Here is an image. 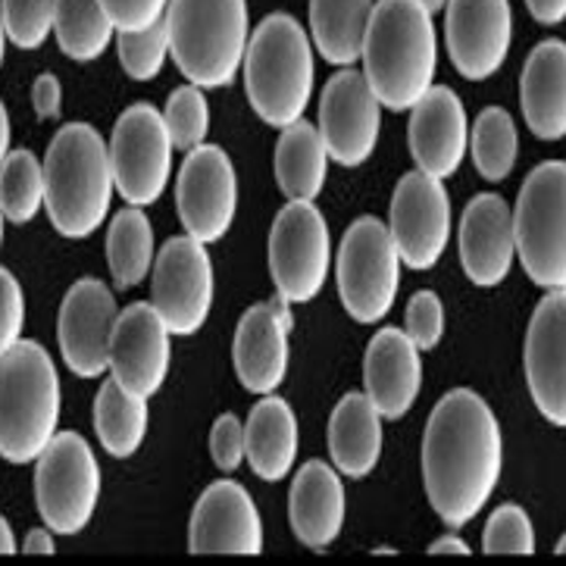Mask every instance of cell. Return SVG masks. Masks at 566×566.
I'll list each match as a JSON object with an SVG mask.
<instances>
[{
	"mask_svg": "<svg viewBox=\"0 0 566 566\" xmlns=\"http://www.w3.org/2000/svg\"><path fill=\"white\" fill-rule=\"evenodd\" d=\"M504 470V436L494 410L470 388L448 391L422 436V485L448 526H467L489 504Z\"/></svg>",
	"mask_w": 566,
	"mask_h": 566,
	"instance_id": "cell-1",
	"label": "cell"
},
{
	"mask_svg": "<svg viewBox=\"0 0 566 566\" xmlns=\"http://www.w3.org/2000/svg\"><path fill=\"white\" fill-rule=\"evenodd\" d=\"M364 78L388 111H410L432 88L439 44L420 0H376L364 35Z\"/></svg>",
	"mask_w": 566,
	"mask_h": 566,
	"instance_id": "cell-2",
	"label": "cell"
},
{
	"mask_svg": "<svg viewBox=\"0 0 566 566\" xmlns=\"http://www.w3.org/2000/svg\"><path fill=\"white\" fill-rule=\"evenodd\" d=\"M44 210L60 235L88 238L107 220L113 201L111 150L88 123H70L44 157Z\"/></svg>",
	"mask_w": 566,
	"mask_h": 566,
	"instance_id": "cell-3",
	"label": "cell"
},
{
	"mask_svg": "<svg viewBox=\"0 0 566 566\" xmlns=\"http://www.w3.org/2000/svg\"><path fill=\"white\" fill-rule=\"evenodd\" d=\"M241 73L248 101L266 126L304 119L313 94V48L301 22L289 13L263 19L244 48Z\"/></svg>",
	"mask_w": 566,
	"mask_h": 566,
	"instance_id": "cell-4",
	"label": "cell"
},
{
	"mask_svg": "<svg viewBox=\"0 0 566 566\" xmlns=\"http://www.w3.org/2000/svg\"><path fill=\"white\" fill-rule=\"evenodd\" d=\"M60 420V379L51 354L19 338L0 354V457L32 463L51 444Z\"/></svg>",
	"mask_w": 566,
	"mask_h": 566,
	"instance_id": "cell-5",
	"label": "cell"
},
{
	"mask_svg": "<svg viewBox=\"0 0 566 566\" xmlns=\"http://www.w3.org/2000/svg\"><path fill=\"white\" fill-rule=\"evenodd\" d=\"M169 54L188 85L226 88L235 82L248 48L244 0H169Z\"/></svg>",
	"mask_w": 566,
	"mask_h": 566,
	"instance_id": "cell-6",
	"label": "cell"
},
{
	"mask_svg": "<svg viewBox=\"0 0 566 566\" xmlns=\"http://www.w3.org/2000/svg\"><path fill=\"white\" fill-rule=\"evenodd\" d=\"M513 217L516 256L545 292L566 289V164L535 166L520 188Z\"/></svg>",
	"mask_w": 566,
	"mask_h": 566,
	"instance_id": "cell-7",
	"label": "cell"
},
{
	"mask_svg": "<svg viewBox=\"0 0 566 566\" xmlns=\"http://www.w3.org/2000/svg\"><path fill=\"white\" fill-rule=\"evenodd\" d=\"M338 294L350 319L373 326L388 316L401 289V256L376 217L350 222L338 248Z\"/></svg>",
	"mask_w": 566,
	"mask_h": 566,
	"instance_id": "cell-8",
	"label": "cell"
},
{
	"mask_svg": "<svg viewBox=\"0 0 566 566\" xmlns=\"http://www.w3.org/2000/svg\"><path fill=\"white\" fill-rule=\"evenodd\" d=\"M35 501L44 526L56 535H78L92 523L101 501V467L82 436L60 432L38 454Z\"/></svg>",
	"mask_w": 566,
	"mask_h": 566,
	"instance_id": "cell-9",
	"label": "cell"
},
{
	"mask_svg": "<svg viewBox=\"0 0 566 566\" xmlns=\"http://www.w3.org/2000/svg\"><path fill=\"white\" fill-rule=\"evenodd\" d=\"M332 266L326 217L313 201H289L270 229V275L279 297L311 304L323 292Z\"/></svg>",
	"mask_w": 566,
	"mask_h": 566,
	"instance_id": "cell-10",
	"label": "cell"
},
{
	"mask_svg": "<svg viewBox=\"0 0 566 566\" xmlns=\"http://www.w3.org/2000/svg\"><path fill=\"white\" fill-rule=\"evenodd\" d=\"M111 169L116 191L132 207H150L160 201L172 172V142L166 132L164 113L150 104L128 107L111 138Z\"/></svg>",
	"mask_w": 566,
	"mask_h": 566,
	"instance_id": "cell-11",
	"label": "cell"
},
{
	"mask_svg": "<svg viewBox=\"0 0 566 566\" xmlns=\"http://www.w3.org/2000/svg\"><path fill=\"white\" fill-rule=\"evenodd\" d=\"M169 335H195L213 307V263L207 244L191 235L169 238L154 256V301Z\"/></svg>",
	"mask_w": 566,
	"mask_h": 566,
	"instance_id": "cell-12",
	"label": "cell"
},
{
	"mask_svg": "<svg viewBox=\"0 0 566 566\" xmlns=\"http://www.w3.org/2000/svg\"><path fill=\"white\" fill-rule=\"evenodd\" d=\"M176 207L185 232L201 244H217L232 229L238 210V179L235 166L222 147L203 142L185 154L176 179Z\"/></svg>",
	"mask_w": 566,
	"mask_h": 566,
	"instance_id": "cell-13",
	"label": "cell"
},
{
	"mask_svg": "<svg viewBox=\"0 0 566 566\" xmlns=\"http://www.w3.org/2000/svg\"><path fill=\"white\" fill-rule=\"evenodd\" d=\"M388 235L403 266L417 273L432 270L451 241V201L444 185L420 169L407 172L391 195Z\"/></svg>",
	"mask_w": 566,
	"mask_h": 566,
	"instance_id": "cell-14",
	"label": "cell"
},
{
	"mask_svg": "<svg viewBox=\"0 0 566 566\" xmlns=\"http://www.w3.org/2000/svg\"><path fill=\"white\" fill-rule=\"evenodd\" d=\"M382 104L369 92L364 73L342 70L319 94V138L329 160L342 166H364L379 145Z\"/></svg>",
	"mask_w": 566,
	"mask_h": 566,
	"instance_id": "cell-15",
	"label": "cell"
},
{
	"mask_svg": "<svg viewBox=\"0 0 566 566\" xmlns=\"http://www.w3.org/2000/svg\"><path fill=\"white\" fill-rule=\"evenodd\" d=\"M444 41L454 70L470 82L492 78L511 54V0H448Z\"/></svg>",
	"mask_w": 566,
	"mask_h": 566,
	"instance_id": "cell-16",
	"label": "cell"
},
{
	"mask_svg": "<svg viewBox=\"0 0 566 566\" xmlns=\"http://www.w3.org/2000/svg\"><path fill=\"white\" fill-rule=\"evenodd\" d=\"M116 301L101 279H78L60 304L56 338L63 360L78 379H97L111 369V335Z\"/></svg>",
	"mask_w": 566,
	"mask_h": 566,
	"instance_id": "cell-17",
	"label": "cell"
},
{
	"mask_svg": "<svg viewBox=\"0 0 566 566\" xmlns=\"http://www.w3.org/2000/svg\"><path fill=\"white\" fill-rule=\"evenodd\" d=\"M191 554H263V520L244 485L220 479L198 497L188 523Z\"/></svg>",
	"mask_w": 566,
	"mask_h": 566,
	"instance_id": "cell-18",
	"label": "cell"
},
{
	"mask_svg": "<svg viewBox=\"0 0 566 566\" xmlns=\"http://www.w3.org/2000/svg\"><path fill=\"white\" fill-rule=\"evenodd\" d=\"M111 373L135 398H154L169 373V329L150 304H128L111 335Z\"/></svg>",
	"mask_w": 566,
	"mask_h": 566,
	"instance_id": "cell-19",
	"label": "cell"
},
{
	"mask_svg": "<svg viewBox=\"0 0 566 566\" xmlns=\"http://www.w3.org/2000/svg\"><path fill=\"white\" fill-rule=\"evenodd\" d=\"M289 332H292V311L285 297H273L241 313L232 357H235L238 382L251 395H273L285 382Z\"/></svg>",
	"mask_w": 566,
	"mask_h": 566,
	"instance_id": "cell-20",
	"label": "cell"
},
{
	"mask_svg": "<svg viewBox=\"0 0 566 566\" xmlns=\"http://www.w3.org/2000/svg\"><path fill=\"white\" fill-rule=\"evenodd\" d=\"M526 382L538 413L551 426H566V294L548 292L532 313L526 347Z\"/></svg>",
	"mask_w": 566,
	"mask_h": 566,
	"instance_id": "cell-21",
	"label": "cell"
},
{
	"mask_svg": "<svg viewBox=\"0 0 566 566\" xmlns=\"http://www.w3.org/2000/svg\"><path fill=\"white\" fill-rule=\"evenodd\" d=\"M470 145V123L467 111L451 88L432 85L420 101L410 107V154L420 172L432 179H451Z\"/></svg>",
	"mask_w": 566,
	"mask_h": 566,
	"instance_id": "cell-22",
	"label": "cell"
},
{
	"mask_svg": "<svg viewBox=\"0 0 566 566\" xmlns=\"http://www.w3.org/2000/svg\"><path fill=\"white\" fill-rule=\"evenodd\" d=\"M420 347L398 326H385L369 338L364 357V395L379 410L382 420H401L420 398Z\"/></svg>",
	"mask_w": 566,
	"mask_h": 566,
	"instance_id": "cell-23",
	"label": "cell"
},
{
	"mask_svg": "<svg viewBox=\"0 0 566 566\" xmlns=\"http://www.w3.org/2000/svg\"><path fill=\"white\" fill-rule=\"evenodd\" d=\"M513 241L511 207L497 195H475L460 217V263L479 289H494L511 275Z\"/></svg>",
	"mask_w": 566,
	"mask_h": 566,
	"instance_id": "cell-24",
	"label": "cell"
},
{
	"mask_svg": "<svg viewBox=\"0 0 566 566\" xmlns=\"http://www.w3.org/2000/svg\"><path fill=\"white\" fill-rule=\"evenodd\" d=\"M345 485L326 460H307L289 492L294 538L311 551H326L345 530Z\"/></svg>",
	"mask_w": 566,
	"mask_h": 566,
	"instance_id": "cell-25",
	"label": "cell"
},
{
	"mask_svg": "<svg viewBox=\"0 0 566 566\" xmlns=\"http://www.w3.org/2000/svg\"><path fill=\"white\" fill-rule=\"evenodd\" d=\"M520 107L526 126L542 142H560L566 135V44L542 41L520 75Z\"/></svg>",
	"mask_w": 566,
	"mask_h": 566,
	"instance_id": "cell-26",
	"label": "cell"
},
{
	"mask_svg": "<svg viewBox=\"0 0 566 566\" xmlns=\"http://www.w3.org/2000/svg\"><path fill=\"white\" fill-rule=\"evenodd\" d=\"M297 417L289 401L275 395H260L244 422V460L263 482H282L297 460Z\"/></svg>",
	"mask_w": 566,
	"mask_h": 566,
	"instance_id": "cell-27",
	"label": "cell"
},
{
	"mask_svg": "<svg viewBox=\"0 0 566 566\" xmlns=\"http://www.w3.org/2000/svg\"><path fill=\"white\" fill-rule=\"evenodd\" d=\"M329 454L335 470L350 479H366L382 457V417L373 401L350 391L335 403L329 420Z\"/></svg>",
	"mask_w": 566,
	"mask_h": 566,
	"instance_id": "cell-28",
	"label": "cell"
},
{
	"mask_svg": "<svg viewBox=\"0 0 566 566\" xmlns=\"http://www.w3.org/2000/svg\"><path fill=\"white\" fill-rule=\"evenodd\" d=\"M275 182L289 201H313L329 176V154L319 138V128L297 119L282 128L275 142Z\"/></svg>",
	"mask_w": 566,
	"mask_h": 566,
	"instance_id": "cell-29",
	"label": "cell"
},
{
	"mask_svg": "<svg viewBox=\"0 0 566 566\" xmlns=\"http://www.w3.org/2000/svg\"><path fill=\"white\" fill-rule=\"evenodd\" d=\"M373 0H311V32L316 51L332 66H354L364 51Z\"/></svg>",
	"mask_w": 566,
	"mask_h": 566,
	"instance_id": "cell-30",
	"label": "cell"
},
{
	"mask_svg": "<svg viewBox=\"0 0 566 566\" xmlns=\"http://www.w3.org/2000/svg\"><path fill=\"white\" fill-rule=\"evenodd\" d=\"M147 422H150V410L145 398L128 395L116 379L101 385L94 398V432L107 454L119 460L135 454L147 436Z\"/></svg>",
	"mask_w": 566,
	"mask_h": 566,
	"instance_id": "cell-31",
	"label": "cell"
},
{
	"mask_svg": "<svg viewBox=\"0 0 566 566\" xmlns=\"http://www.w3.org/2000/svg\"><path fill=\"white\" fill-rule=\"evenodd\" d=\"M154 229L142 207H128L113 217L107 229V263L116 289L142 285L154 266Z\"/></svg>",
	"mask_w": 566,
	"mask_h": 566,
	"instance_id": "cell-32",
	"label": "cell"
},
{
	"mask_svg": "<svg viewBox=\"0 0 566 566\" xmlns=\"http://www.w3.org/2000/svg\"><path fill=\"white\" fill-rule=\"evenodd\" d=\"M54 32L60 51L75 63H92L107 51L113 29L97 0H54Z\"/></svg>",
	"mask_w": 566,
	"mask_h": 566,
	"instance_id": "cell-33",
	"label": "cell"
},
{
	"mask_svg": "<svg viewBox=\"0 0 566 566\" xmlns=\"http://www.w3.org/2000/svg\"><path fill=\"white\" fill-rule=\"evenodd\" d=\"M467 147L473 150V164L485 182H504L520 154V135L511 113L504 107H489L479 113Z\"/></svg>",
	"mask_w": 566,
	"mask_h": 566,
	"instance_id": "cell-34",
	"label": "cell"
},
{
	"mask_svg": "<svg viewBox=\"0 0 566 566\" xmlns=\"http://www.w3.org/2000/svg\"><path fill=\"white\" fill-rule=\"evenodd\" d=\"M44 207V169L32 150H10L0 164V213L25 226Z\"/></svg>",
	"mask_w": 566,
	"mask_h": 566,
	"instance_id": "cell-35",
	"label": "cell"
},
{
	"mask_svg": "<svg viewBox=\"0 0 566 566\" xmlns=\"http://www.w3.org/2000/svg\"><path fill=\"white\" fill-rule=\"evenodd\" d=\"M166 132H169V142L172 150H195L203 145L207 132H210V107H207V97L203 88L198 85H182L169 94L164 111Z\"/></svg>",
	"mask_w": 566,
	"mask_h": 566,
	"instance_id": "cell-36",
	"label": "cell"
},
{
	"mask_svg": "<svg viewBox=\"0 0 566 566\" xmlns=\"http://www.w3.org/2000/svg\"><path fill=\"white\" fill-rule=\"evenodd\" d=\"M116 51L119 63L135 82H150L164 70L166 56H169V32H166V19L147 25L142 32H119L116 38Z\"/></svg>",
	"mask_w": 566,
	"mask_h": 566,
	"instance_id": "cell-37",
	"label": "cell"
},
{
	"mask_svg": "<svg viewBox=\"0 0 566 566\" xmlns=\"http://www.w3.org/2000/svg\"><path fill=\"white\" fill-rule=\"evenodd\" d=\"M0 19L17 48L35 51L54 29V0H0Z\"/></svg>",
	"mask_w": 566,
	"mask_h": 566,
	"instance_id": "cell-38",
	"label": "cell"
},
{
	"mask_svg": "<svg viewBox=\"0 0 566 566\" xmlns=\"http://www.w3.org/2000/svg\"><path fill=\"white\" fill-rule=\"evenodd\" d=\"M485 554H535V530L530 513L520 504H501L489 516V526L482 535Z\"/></svg>",
	"mask_w": 566,
	"mask_h": 566,
	"instance_id": "cell-39",
	"label": "cell"
},
{
	"mask_svg": "<svg viewBox=\"0 0 566 566\" xmlns=\"http://www.w3.org/2000/svg\"><path fill=\"white\" fill-rule=\"evenodd\" d=\"M403 332L420 350L439 347L444 335V304L436 292H417L407 301Z\"/></svg>",
	"mask_w": 566,
	"mask_h": 566,
	"instance_id": "cell-40",
	"label": "cell"
},
{
	"mask_svg": "<svg viewBox=\"0 0 566 566\" xmlns=\"http://www.w3.org/2000/svg\"><path fill=\"white\" fill-rule=\"evenodd\" d=\"M210 457L222 473H235L244 463V422L235 413H222L210 429Z\"/></svg>",
	"mask_w": 566,
	"mask_h": 566,
	"instance_id": "cell-41",
	"label": "cell"
},
{
	"mask_svg": "<svg viewBox=\"0 0 566 566\" xmlns=\"http://www.w3.org/2000/svg\"><path fill=\"white\" fill-rule=\"evenodd\" d=\"M22 326H25V297L17 275L0 266V354H7L22 338Z\"/></svg>",
	"mask_w": 566,
	"mask_h": 566,
	"instance_id": "cell-42",
	"label": "cell"
},
{
	"mask_svg": "<svg viewBox=\"0 0 566 566\" xmlns=\"http://www.w3.org/2000/svg\"><path fill=\"white\" fill-rule=\"evenodd\" d=\"M116 32H142L166 17L169 0H97Z\"/></svg>",
	"mask_w": 566,
	"mask_h": 566,
	"instance_id": "cell-43",
	"label": "cell"
},
{
	"mask_svg": "<svg viewBox=\"0 0 566 566\" xmlns=\"http://www.w3.org/2000/svg\"><path fill=\"white\" fill-rule=\"evenodd\" d=\"M32 107H35L38 119H56V116H60V107H63V88H60L56 75H38L35 85H32Z\"/></svg>",
	"mask_w": 566,
	"mask_h": 566,
	"instance_id": "cell-44",
	"label": "cell"
},
{
	"mask_svg": "<svg viewBox=\"0 0 566 566\" xmlns=\"http://www.w3.org/2000/svg\"><path fill=\"white\" fill-rule=\"evenodd\" d=\"M526 7L542 25H560L566 19V0H526Z\"/></svg>",
	"mask_w": 566,
	"mask_h": 566,
	"instance_id": "cell-45",
	"label": "cell"
},
{
	"mask_svg": "<svg viewBox=\"0 0 566 566\" xmlns=\"http://www.w3.org/2000/svg\"><path fill=\"white\" fill-rule=\"evenodd\" d=\"M429 554H432V557H441V554L467 557V554H473V551H470V545H467L460 535H451V532H448V535H441V538H436V542L429 545Z\"/></svg>",
	"mask_w": 566,
	"mask_h": 566,
	"instance_id": "cell-46",
	"label": "cell"
},
{
	"mask_svg": "<svg viewBox=\"0 0 566 566\" xmlns=\"http://www.w3.org/2000/svg\"><path fill=\"white\" fill-rule=\"evenodd\" d=\"M25 554H54V532L51 530H32L25 535V545H22Z\"/></svg>",
	"mask_w": 566,
	"mask_h": 566,
	"instance_id": "cell-47",
	"label": "cell"
},
{
	"mask_svg": "<svg viewBox=\"0 0 566 566\" xmlns=\"http://www.w3.org/2000/svg\"><path fill=\"white\" fill-rule=\"evenodd\" d=\"M7 154H10V116H7V107L0 101V164Z\"/></svg>",
	"mask_w": 566,
	"mask_h": 566,
	"instance_id": "cell-48",
	"label": "cell"
},
{
	"mask_svg": "<svg viewBox=\"0 0 566 566\" xmlns=\"http://www.w3.org/2000/svg\"><path fill=\"white\" fill-rule=\"evenodd\" d=\"M0 554H17V538L3 516H0Z\"/></svg>",
	"mask_w": 566,
	"mask_h": 566,
	"instance_id": "cell-49",
	"label": "cell"
},
{
	"mask_svg": "<svg viewBox=\"0 0 566 566\" xmlns=\"http://www.w3.org/2000/svg\"><path fill=\"white\" fill-rule=\"evenodd\" d=\"M420 3L429 10V13H439V10H444V3H448V0H420Z\"/></svg>",
	"mask_w": 566,
	"mask_h": 566,
	"instance_id": "cell-50",
	"label": "cell"
},
{
	"mask_svg": "<svg viewBox=\"0 0 566 566\" xmlns=\"http://www.w3.org/2000/svg\"><path fill=\"white\" fill-rule=\"evenodd\" d=\"M3 48H7V32H3V19H0V63H3Z\"/></svg>",
	"mask_w": 566,
	"mask_h": 566,
	"instance_id": "cell-51",
	"label": "cell"
},
{
	"mask_svg": "<svg viewBox=\"0 0 566 566\" xmlns=\"http://www.w3.org/2000/svg\"><path fill=\"white\" fill-rule=\"evenodd\" d=\"M0 244H3V213H0Z\"/></svg>",
	"mask_w": 566,
	"mask_h": 566,
	"instance_id": "cell-52",
	"label": "cell"
}]
</instances>
